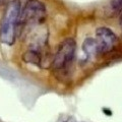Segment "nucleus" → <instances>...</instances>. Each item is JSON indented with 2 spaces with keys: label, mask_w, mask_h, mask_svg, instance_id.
Masks as SVG:
<instances>
[{
  "label": "nucleus",
  "mask_w": 122,
  "mask_h": 122,
  "mask_svg": "<svg viewBox=\"0 0 122 122\" xmlns=\"http://www.w3.org/2000/svg\"><path fill=\"white\" fill-rule=\"evenodd\" d=\"M29 0H12L7 4L0 22V41L3 44L12 45L16 38L18 21L21 9Z\"/></svg>",
  "instance_id": "f257e3e1"
},
{
  "label": "nucleus",
  "mask_w": 122,
  "mask_h": 122,
  "mask_svg": "<svg viewBox=\"0 0 122 122\" xmlns=\"http://www.w3.org/2000/svg\"><path fill=\"white\" fill-rule=\"evenodd\" d=\"M76 52V43L74 39L68 38L62 41L52 61V68L56 73L66 74L70 71Z\"/></svg>",
  "instance_id": "f03ea898"
},
{
  "label": "nucleus",
  "mask_w": 122,
  "mask_h": 122,
  "mask_svg": "<svg viewBox=\"0 0 122 122\" xmlns=\"http://www.w3.org/2000/svg\"><path fill=\"white\" fill-rule=\"evenodd\" d=\"M46 15V6L43 2L40 0H29L21 9L18 25L42 24L45 20Z\"/></svg>",
  "instance_id": "7ed1b4c3"
},
{
  "label": "nucleus",
  "mask_w": 122,
  "mask_h": 122,
  "mask_svg": "<svg viewBox=\"0 0 122 122\" xmlns=\"http://www.w3.org/2000/svg\"><path fill=\"white\" fill-rule=\"evenodd\" d=\"M96 42L100 54H105L116 47L118 44V37L112 30L101 26L96 30Z\"/></svg>",
  "instance_id": "20e7f679"
},
{
  "label": "nucleus",
  "mask_w": 122,
  "mask_h": 122,
  "mask_svg": "<svg viewBox=\"0 0 122 122\" xmlns=\"http://www.w3.org/2000/svg\"><path fill=\"white\" fill-rule=\"evenodd\" d=\"M82 51L85 52V54L89 58L100 55L96 39H94V38H86L85 42L82 43Z\"/></svg>",
  "instance_id": "39448f33"
},
{
  "label": "nucleus",
  "mask_w": 122,
  "mask_h": 122,
  "mask_svg": "<svg viewBox=\"0 0 122 122\" xmlns=\"http://www.w3.org/2000/svg\"><path fill=\"white\" fill-rule=\"evenodd\" d=\"M22 59L26 63H30L34 65H40L42 57L39 51L35 50V49H30V50L25 52V54L22 55Z\"/></svg>",
  "instance_id": "423d86ee"
},
{
  "label": "nucleus",
  "mask_w": 122,
  "mask_h": 122,
  "mask_svg": "<svg viewBox=\"0 0 122 122\" xmlns=\"http://www.w3.org/2000/svg\"><path fill=\"white\" fill-rule=\"evenodd\" d=\"M111 7L115 13L122 12V0H112Z\"/></svg>",
  "instance_id": "0eeeda50"
},
{
  "label": "nucleus",
  "mask_w": 122,
  "mask_h": 122,
  "mask_svg": "<svg viewBox=\"0 0 122 122\" xmlns=\"http://www.w3.org/2000/svg\"><path fill=\"white\" fill-rule=\"evenodd\" d=\"M8 1V0H0V5H3V4H5V3Z\"/></svg>",
  "instance_id": "6e6552de"
},
{
  "label": "nucleus",
  "mask_w": 122,
  "mask_h": 122,
  "mask_svg": "<svg viewBox=\"0 0 122 122\" xmlns=\"http://www.w3.org/2000/svg\"><path fill=\"white\" fill-rule=\"evenodd\" d=\"M121 25H122V17H121Z\"/></svg>",
  "instance_id": "1a4fd4ad"
}]
</instances>
